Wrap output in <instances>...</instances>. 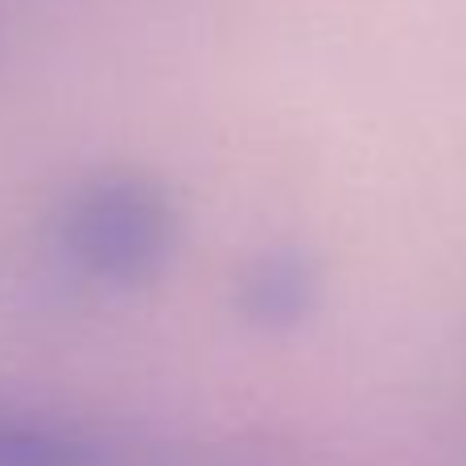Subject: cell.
<instances>
[{"instance_id": "1", "label": "cell", "mask_w": 466, "mask_h": 466, "mask_svg": "<svg viewBox=\"0 0 466 466\" xmlns=\"http://www.w3.org/2000/svg\"><path fill=\"white\" fill-rule=\"evenodd\" d=\"M177 215L166 190L137 174H99L75 186L54 215V252L99 289H137L166 268Z\"/></svg>"}, {"instance_id": "2", "label": "cell", "mask_w": 466, "mask_h": 466, "mask_svg": "<svg viewBox=\"0 0 466 466\" xmlns=\"http://www.w3.org/2000/svg\"><path fill=\"white\" fill-rule=\"evenodd\" d=\"M318 268L293 248H268L244 264L236 281V306L256 330H293L318 306Z\"/></svg>"}, {"instance_id": "3", "label": "cell", "mask_w": 466, "mask_h": 466, "mask_svg": "<svg viewBox=\"0 0 466 466\" xmlns=\"http://www.w3.org/2000/svg\"><path fill=\"white\" fill-rule=\"evenodd\" d=\"M0 466H96L79 433L0 409Z\"/></svg>"}]
</instances>
